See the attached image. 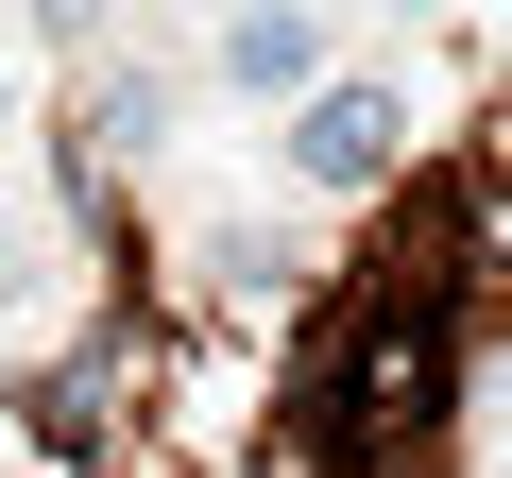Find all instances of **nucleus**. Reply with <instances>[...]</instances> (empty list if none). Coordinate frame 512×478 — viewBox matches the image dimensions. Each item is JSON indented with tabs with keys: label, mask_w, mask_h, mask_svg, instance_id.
Instances as JSON below:
<instances>
[{
	"label": "nucleus",
	"mask_w": 512,
	"mask_h": 478,
	"mask_svg": "<svg viewBox=\"0 0 512 478\" xmlns=\"http://www.w3.org/2000/svg\"><path fill=\"white\" fill-rule=\"evenodd\" d=\"M18 120H35V86H18V52H0V154H18Z\"/></svg>",
	"instance_id": "423d86ee"
},
{
	"label": "nucleus",
	"mask_w": 512,
	"mask_h": 478,
	"mask_svg": "<svg viewBox=\"0 0 512 478\" xmlns=\"http://www.w3.org/2000/svg\"><path fill=\"white\" fill-rule=\"evenodd\" d=\"M205 257H222V291H291L308 274V222H222Z\"/></svg>",
	"instance_id": "20e7f679"
},
{
	"label": "nucleus",
	"mask_w": 512,
	"mask_h": 478,
	"mask_svg": "<svg viewBox=\"0 0 512 478\" xmlns=\"http://www.w3.org/2000/svg\"><path fill=\"white\" fill-rule=\"evenodd\" d=\"M52 291H69L52 222H35V205H0V325H52Z\"/></svg>",
	"instance_id": "7ed1b4c3"
},
{
	"label": "nucleus",
	"mask_w": 512,
	"mask_h": 478,
	"mask_svg": "<svg viewBox=\"0 0 512 478\" xmlns=\"http://www.w3.org/2000/svg\"><path fill=\"white\" fill-rule=\"evenodd\" d=\"M103 137H120V154H171V86L120 69V86H103Z\"/></svg>",
	"instance_id": "39448f33"
},
{
	"label": "nucleus",
	"mask_w": 512,
	"mask_h": 478,
	"mask_svg": "<svg viewBox=\"0 0 512 478\" xmlns=\"http://www.w3.org/2000/svg\"><path fill=\"white\" fill-rule=\"evenodd\" d=\"M205 69H222L239 103H308V86H325V18L256 0V18H222V35H205Z\"/></svg>",
	"instance_id": "f03ea898"
},
{
	"label": "nucleus",
	"mask_w": 512,
	"mask_h": 478,
	"mask_svg": "<svg viewBox=\"0 0 512 478\" xmlns=\"http://www.w3.org/2000/svg\"><path fill=\"white\" fill-rule=\"evenodd\" d=\"M393 154H410V103L359 86V69H325L308 103H274V188H291V205H342V188H376Z\"/></svg>",
	"instance_id": "f257e3e1"
}]
</instances>
